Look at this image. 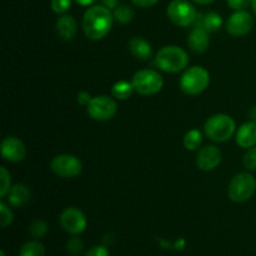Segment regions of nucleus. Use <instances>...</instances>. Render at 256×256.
<instances>
[{"label": "nucleus", "mask_w": 256, "mask_h": 256, "mask_svg": "<svg viewBox=\"0 0 256 256\" xmlns=\"http://www.w3.org/2000/svg\"><path fill=\"white\" fill-rule=\"evenodd\" d=\"M114 22V14L104 5H95L85 12L82 29L92 40H100L110 32Z\"/></svg>", "instance_id": "obj_1"}, {"label": "nucleus", "mask_w": 256, "mask_h": 256, "mask_svg": "<svg viewBox=\"0 0 256 256\" xmlns=\"http://www.w3.org/2000/svg\"><path fill=\"white\" fill-rule=\"evenodd\" d=\"M155 64L162 72H179L189 64V55L176 45H168L158 52Z\"/></svg>", "instance_id": "obj_2"}, {"label": "nucleus", "mask_w": 256, "mask_h": 256, "mask_svg": "<svg viewBox=\"0 0 256 256\" xmlns=\"http://www.w3.org/2000/svg\"><path fill=\"white\" fill-rule=\"evenodd\" d=\"M236 125L232 116L225 114L212 115L205 122V134L210 140L216 142H222L229 140L234 135Z\"/></svg>", "instance_id": "obj_3"}, {"label": "nucleus", "mask_w": 256, "mask_h": 256, "mask_svg": "<svg viewBox=\"0 0 256 256\" xmlns=\"http://www.w3.org/2000/svg\"><path fill=\"white\" fill-rule=\"evenodd\" d=\"M210 84V74L202 66H192L182 74L180 88L188 95L202 94Z\"/></svg>", "instance_id": "obj_4"}, {"label": "nucleus", "mask_w": 256, "mask_h": 256, "mask_svg": "<svg viewBox=\"0 0 256 256\" xmlns=\"http://www.w3.org/2000/svg\"><path fill=\"white\" fill-rule=\"evenodd\" d=\"M256 180L249 172H240L235 175L229 184L228 195L235 202H244L254 195Z\"/></svg>", "instance_id": "obj_5"}, {"label": "nucleus", "mask_w": 256, "mask_h": 256, "mask_svg": "<svg viewBox=\"0 0 256 256\" xmlns=\"http://www.w3.org/2000/svg\"><path fill=\"white\" fill-rule=\"evenodd\" d=\"M132 85L138 94L140 95H154L162 90L164 82L162 75L152 69L139 70L132 76Z\"/></svg>", "instance_id": "obj_6"}, {"label": "nucleus", "mask_w": 256, "mask_h": 256, "mask_svg": "<svg viewBox=\"0 0 256 256\" xmlns=\"http://www.w3.org/2000/svg\"><path fill=\"white\" fill-rule=\"evenodd\" d=\"M168 16L178 26H189L196 20L198 12L195 8L186 0H172L168 5Z\"/></svg>", "instance_id": "obj_7"}, {"label": "nucleus", "mask_w": 256, "mask_h": 256, "mask_svg": "<svg viewBox=\"0 0 256 256\" xmlns=\"http://www.w3.org/2000/svg\"><path fill=\"white\" fill-rule=\"evenodd\" d=\"M86 112L90 118L98 122H105L115 116L118 112V105L112 98L102 95L92 98L86 106Z\"/></svg>", "instance_id": "obj_8"}, {"label": "nucleus", "mask_w": 256, "mask_h": 256, "mask_svg": "<svg viewBox=\"0 0 256 256\" xmlns=\"http://www.w3.org/2000/svg\"><path fill=\"white\" fill-rule=\"evenodd\" d=\"M52 172L60 178H75L82 172V164L76 156L69 154L58 155L50 162Z\"/></svg>", "instance_id": "obj_9"}, {"label": "nucleus", "mask_w": 256, "mask_h": 256, "mask_svg": "<svg viewBox=\"0 0 256 256\" xmlns=\"http://www.w3.org/2000/svg\"><path fill=\"white\" fill-rule=\"evenodd\" d=\"M60 225L69 234L79 235L86 229V218L76 208H68L60 215Z\"/></svg>", "instance_id": "obj_10"}, {"label": "nucleus", "mask_w": 256, "mask_h": 256, "mask_svg": "<svg viewBox=\"0 0 256 256\" xmlns=\"http://www.w3.org/2000/svg\"><path fill=\"white\" fill-rule=\"evenodd\" d=\"M254 26V19L252 14L245 10H238L228 19L226 30L229 34L234 36H242L246 35Z\"/></svg>", "instance_id": "obj_11"}, {"label": "nucleus", "mask_w": 256, "mask_h": 256, "mask_svg": "<svg viewBox=\"0 0 256 256\" xmlns=\"http://www.w3.org/2000/svg\"><path fill=\"white\" fill-rule=\"evenodd\" d=\"M222 162V152L215 145H206L198 152L196 165L200 170L210 172L219 166Z\"/></svg>", "instance_id": "obj_12"}, {"label": "nucleus", "mask_w": 256, "mask_h": 256, "mask_svg": "<svg viewBox=\"0 0 256 256\" xmlns=\"http://www.w3.org/2000/svg\"><path fill=\"white\" fill-rule=\"evenodd\" d=\"M2 155L5 160L12 162H22L26 155V149L18 138L8 136L2 142Z\"/></svg>", "instance_id": "obj_13"}, {"label": "nucleus", "mask_w": 256, "mask_h": 256, "mask_svg": "<svg viewBox=\"0 0 256 256\" xmlns=\"http://www.w3.org/2000/svg\"><path fill=\"white\" fill-rule=\"evenodd\" d=\"M209 32L202 28H194L188 38V45L194 52H204L209 48Z\"/></svg>", "instance_id": "obj_14"}, {"label": "nucleus", "mask_w": 256, "mask_h": 256, "mask_svg": "<svg viewBox=\"0 0 256 256\" xmlns=\"http://www.w3.org/2000/svg\"><path fill=\"white\" fill-rule=\"evenodd\" d=\"M236 142L240 148L250 149L256 145V122L242 124L236 132Z\"/></svg>", "instance_id": "obj_15"}, {"label": "nucleus", "mask_w": 256, "mask_h": 256, "mask_svg": "<svg viewBox=\"0 0 256 256\" xmlns=\"http://www.w3.org/2000/svg\"><path fill=\"white\" fill-rule=\"evenodd\" d=\"M78 25L72 15H62L56 20V32L59 36L64 40L74 39L76 34Z\"/></svg>", "instance_id": "obj_16"}, {"label": "nucleus", "mask_w": 256, "mask_h": 256, "mask_svg": "<svg viewBox=\"0 0 256 256\" xmlns=\"http://www.w3.org/2000/svg\"><path fill=\"white\" fill-rule=\"evenodd\" d=\"M195 28H202L208 32H216L222 24V19L219 14L214 12H206V14H198L195 20Z\"/></svg>", "instance_id": "obj_17"}, {"label": "nucleus", "mask_w": 256, "mask_h": 256, "mask_svg": "<svg viewBox=\"0 0 256 256\" xmlns=\"http://www.w3.org/2000/svg\"><path fill=\"white\" fill-rule=\"evenodd\" d=\"M129 50L139 60H148L152 56V45L144 38H132L129 42Z\"/></svg>", "instance_id": "obj_18"}, {"label": "nucleus", "mask_w": 256, "mask_h": 256, "mask_svg": "<svg viewBox=\"0 0 256 256\" xmlns=\"http://www.w3.org/2000/svg\"><path fill=\"white\" fill-rule=\"evenodd\" d=\"M9 202L14 208H22L30 199V192L25 185L18 184L12 188L9 194Z\"/></svg>", "instance_id": "obj_19"}, {"label": "nucleus", "mask_w": 256, "mask_h": 256, "mask_svg": "<svg viewBox=\"0 0 256 256\" xmlns=\"http://www.w3.org/2000/svg\"><path fill=\"white\" fill-rule=\"evenodd\" d=\"M134 90L135 89H134V85H132V82L122 80V82H118L112 85V96L116 98V99L125 100V99H129V98L132 96V94Z\"/></svg>", "instance_id": "obj_20"}, {"label": "nucleus", "mask_w": 256, "mask_h": 256, "mask_svg": "<svg viewBox=\"0 0 256 256\" xmlns=\"http://www.w3.org/2000/svg\"><path fill=\"white\" fill-rule=\"evenodd\" d=\"M19 256H45V249L39 242H28L20 249Z\"/></svg>", "instance_id": "obj_21"}, {"label": "nucleus", "mask_w": 256, "mask_h": 256, "mask_svg": "<svg viewBox=\"0 0 256 256\" xmlns=\"http://www.w3.org/2000/svg\"><path fill=\"white\" fill-rule=\"evenodd\" d=\"M202 144V135L198 129H192L186 132L184 136V145L188 150L199 149Z\"/></svg>", "instance_id": "obj_22"}, {"label": "nucleus", "mask_w": 256, "mask_h": 256, "mask_svg": "<svg viewBox=\"0 0 256 256\" xmlns=\"http://www.w3.org/2000/svg\"><path fill=\"white\" fill-rule=\"evenodd\" d=\"M112 14H114V19L116 22H122V24H128V22H132V19H134V10L128 6V5L116 6Z\"/></svg>", "instance_id": "obj_23"}, {"label": "nucleus", "mask_w": 256, "mask_h": 256, "mask_svg": "<svg viewBox=\"0 0 256 256\" xmlns=\"http://www.w3.org/2000/svg\"><path fill=\"white\" fill-rule=\"evenodd\" d=\"M29 232L35 239H40V238L45 236L48 232V224L44 220H35L32 222L29 226Z\"/></svg>", "instance_id": "obj_24"}, {"label": "nucleus", "mask_w": 256, "mask_h": 256, "mask_svg": "<svg viewBox=\"0 0 256 256\" xmlns=\"http://www.w3.org/2000/svg\"><path fill=\"white\" fill-rule=\"evenodd\" d=\"M0 180H2V188H0V196H6L10 192L12 188H10V174L6 170V168L2 166L0 169Z\"/></svg>", "instance_id": "obj_25"}, {"label": "nucleus", "mask_w": 256, "mask_h": 256, "mask_svg": "<svg viewBox=\"0 0 256 256\" xmlns=\"http://www.w3.org/2000/svg\"><path fill=\"white\" fill-rule=\"evenodd\" d=\"M12 222V212L5 202H0V225L2 228L9 226Z\"/></svg>", "instance_id": "obj_26"}, {"label": "nucleus", "mask_w": 256, "mask_h": 256, "mask_svg": "<svg viewBox=\"0 0 256 256\" xmlns=\"http://www.w3.org/2000/svg\"><path fill=\"white\" fill-rule=\"evenodd\" d=\"M244 168L248 170H256V146L250 148L242 159Z\"/></svg>", "instance_id": "obj_27"}, {"label": "nucleus", "mask_w": 256, "mask_h": 256, "mask_svg": "<svg viewBox=\"0 0 256 256\" xmlns=\"http://www.w3.org/2000/svg\"><path fill=\"white\" fill-rule=\"evenodd\" d=\"M66 250L70 255L76 256L84 250V244L79 238H72L66 244Z\"/></svg>", "instance_id": "obj_28"}, {"label": "nucleus", "mask_w": 256, "mask_h": 256, "mask_svg": "<svg viewBox=\"0 0 256 256\" xmlns=\"http://www.w3.org/2000/svg\"><path fill=\"white\" fill-rule=\"evenodd\" d=\"M50 6L55 14H64L72 6V0H52Z\"/></svg>", "instance_id": "obj_29"}, {"label": "nucleus", "mask_w": 256, "mask_h": 256, "mask_svg": "<svg viewBox=\"0 0 256 256\" xmlns=\"http://www.w3.org/2000/svg\"><path fill=\"white\" fill-rule=\"evenodd\" d=\"M252 4V0H228V5L234 10H245Z\"/></svg>", "instance_id": "obj_30"}, {"label": "nucleus", "mask_w": 256, "mask_h": 256, "mask_svg": "<svg viewBox=\"0 0 256 256\" xmlns=\"http://www.w3.org/2000/svg\"><path fill=\"white\" fill-rule=\"evenodd\" d=\"M85 256H109V250L102 245H98V246L92 248Z\"/></svg>", "instance_id": "obj_31"}, {"label": "nucleus", "mask_w": 256, "mask_h": 256, "mask_svg": "<svg viewBox=\"0 0 256 256\" xmlns=\"http://www.w3.org/2000/svg\"><path fill=\"white\" fill-rule=\"evenodd\" d=\"M132 2L140 8H149L156 4L159 0H132Z\"/></svg>", "instance_id": "obj_32"}, {"label": "nucleus", "mask_w": 256, "mask_h": 256, "mask_svg": "<svg viewBox=\"0 0 256 256\" xmlns=\"http://www.w3.org/2000/svg\"><path fill=\"white\" fill-rule=\"evenodd\" d=\"M92 99V98H90V95L88 94L86 92H82L79 95H78V102H79V104L85 105V106H88V104H89Z\"/></svg>", "instance_id": "obj_33"}, {"label": "nucleus", "mask_w": 256, "mask_h": 256, "mask_svg": "<svg viewBox=\"0 0 256 256\" xmlns=\"http://www.w3.org/2000/svg\"><path fill=\"white\" fill-rule=\"evenodd\" d=\"M102 4H104V6L112 9V8H116L118 0H102Z\"/></svg>", "instance_id": "obj_34"}, {"label": "nucleus", "mask_w": 256, "mask_h": 256, "mask_svg": "<svg viewBox=\"0 0 256 256\" xmlns=\"http://www.w3.org/2000/svg\"><path fill=\"white\" fill-rule=\"evenodd\" d=\"M75 2H76L79 5H82V6H88V5L94 4V2H98V0H75Z\"/></svg>", "instance_id": "obj_35"}, {"label": "nucleus", "mask_w": 256, "mask_h": 256, "mask_svg": "<svg viewBox=\"0 0 256 256\" xmlns=\"http://www.w3.org/2000/svg\"><path fill=\"white\" fill-rule=\"evenodd\" d=\"M192 2H198V4H202V5H206V4H212L214 2L215 0H192Z\"/></svg>", "instance_id": "obj_36"}, {"label": "nucleus", "mask_w": 256, "mask_h": 256, "mask_svg": "<svg viewBox=\"0 0 256 256\" xmlns=\"http://www.w3.org/2000/svg\"><path fill=\"white\" fill-rule=\"evenodd\" d=\"M252 10H254V12L256 15V0H252Z\"/></svg>", "instance_id": "obj_37"}, {"label": "nucleus", "mask_w": 256, "mask_h": 256, "mask_svg": "<svg viewBox=\"0 0 256 256\" xmlns=\"http://www.w3.org/2000/svg\"><path fill=\"white\" fill-rule=\"evenodd\" d=\"M0 256H5V252H4V250H2V252H0Z\"/></svg>", "instance_id": "obj_38"}]
</instances>
